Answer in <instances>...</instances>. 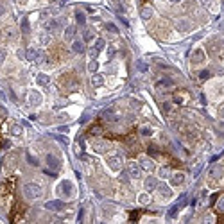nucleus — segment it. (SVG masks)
<instances>
[{
  "mask_svg": "<svg viewBox=\"0 0 224 224\" xmlns=\"http://www.w3.org/2000/svg\"><path fill=\"white\" fill-rule=\"evenodd\" d=\"M63 206H65V204H63V201H59V199H56V201H47V203H45V208L50 210V212H59Z\"/></svg>",
  "mask_w": 224,
  "mask_h": 224,
  "instance_id": "6",
  "label": "nucleus"
},
{
  "mask_svg": "<svg viewBox=\"0 0 224 224\" xmlns=\"http://www.w3.org/2000/svg\"><path fill=\"white\" fill-rule=\"evenodd\" d=\"M178 208H179V206H174V208L169 212V217H174V215H176V212H178Z\"/></svg>",
  "mask_w": 224,
  "mask_h": 224,
  "instance_id": "43",
  "label": "nucleus"
},
{
  "mask_svg": "<svg viewBox=\"0 0 224 224\" xmlns=\"http://www.w3.org/2000/svg\"><path fill=\"white\" fill-rule=\"evenodd\" d=\"M138 163H140V167H142L143 170H152L154 169V163H152V160H149V158H145V156H140L138 158Z\"/></svg>",
  "mask_w": 224,
  "mask_h": 224,
  "instance_id": "9",
  "label": "nucleus"
},
{
  "mask_svg": "<svg viewBox=\"0 0 224 224\" xmlns=\"http://www.w3.org/2000/svg\"><path fill=\"white\" fill-rule=\"evenodd\" d=\"M208 77H210V72H208V70H203V72H201V75H199V79H201V81H206Z\"/></svg>",
  "mask_w": 224,
  "mask_h": 224,
  "instance_id": "33",
  "label": "nucleus"
},
{
  "mask_svg": "<svg viewBox=\"0 0 224 224\" xmlns=\"http://www.w3.org/2000/svg\"><path fill=\"white\" fill-rule=\"evenodd\" d=\"M106 29H108L109 32H113V34H119V29H117L113 23H108V25H106Z\"/></svg>",
  "mask_w": 224,
  "mask_h": 224,
  "instance_id": "30",
  "label": "nucleus"
},
{
  "mask_svg": "<svg viewBox=\"0 0 224 224\" xmlns=\"http://www.w3.org/2000/svg\"><path fill=\"white\" fill-rule=\"evenodd\" d=\"M108 165H109L111 170H120L122 169V160L119 156H111V158H108Z\"/></svg>",
  "mask_w": 224,
  "mask_h": 224,
  "instance_id": "7",
  "label": "nucleus"
},
{
  "mask_svg": "<svg viewBox=\"0 0 224 224\" xmlns=\"http://www.w3.org/2000/svg\"><path fill=\"white\" fill-rule=\"evenodd\" d=\"M140 15H142V18H143V20H149V18L152 16V9H151V7H142Z\"/></svg>",
  "mask_w": 224,
  "mask_h": 224,
  "instance_id": "21",
  "label": "nucleus"
},
{
  "mask_svg": "<svg viewBox=\"0 0 224 224\" xmlns=\"http://www.w3.org/2000/svg\"><path fill=\"white\" fill-rule=\"evenodd\" d=\"M27 160H29V163H31L32 167H38V165H40V162H38V160H34V158L29 154V152H27Z\"/></svg>",
  "mask_w": 224,
  "mask_h": 224,
  "instance_id": "31",
  "label": "nucleus"
},
{
  "mask_svg": "<svg viewBox=\"0 0 224 224\" xmlns=\"http://www.w3.org/2000/svg\"><path fill=\"white\" fill-rule=\"evenodd\" d=\"M185 181V176L181 174V172H176L174 176H172V179H170V183L172 185H181Z\"/></svg>",
  "mask_w": 224,
  "mask_h": 224,
  "instance_id": "17",
  "label": "nucleus"
},
{
  "mask_svg": "<svg viewBox=\"0 0 224 224\" xmlns=\"http://www.w3.org/2000/svg\"><path fill=\"white\" fill-rule=\"evenodd\" d=\"M72 50H74L75 54H82V52H84V43H82V41H75V43L72 45Z\"/></svg>",
  "mask_w": 224,
  "mask_h": 224,
  "instance_id": "20",
  "label": "nucleus"
},
{
  "mask_svg": "<svg viewBox=\"0 0 224 224\" xmlns=\"http://www.w3.org/2000/svg\"><path fill=\"white\" fill-rule=\"evenodd\" d=\"M72 190H74V186L70 181H63L59 186H58V192L61 194V196H72Z\"/></svg>",
  "mask_w": 224,
  "mask_h": 224,
  "instance_id": "4",
  "label": "nucleus"
},
{
  "mask_svg": "<svg viewBox=\"0 0 224 224\" xmlns=\"http://www.w3.org/2000/svg\"><path fill=\"white\" fill-rule=\"evenodd\" d=\"M140 133H142L143 136H149V135H151V129H149V127H142V131H140Z\"/></svg>",
  "mask_w": 224,
  "mask_h": 224,
  "instance_id": "42",
  "label": "nucleus"
},
{
  "mask_svg": "<svg viewBox=\"0 0 224 224\" xmlns=\"http://www.w3.org/2000/svg\"><path fill=\"white\" fill-rule=\"evenodd\" d=\"M170 2H181V0H170Z\"/></svg>",
  "mask_w": 224,
  "mask_h": 224,
  "instance_id": "49",
  "label": "nucleus"
},
{
  "mask_svg": "<svg viewBox=\"0 0 224 224\" xmlns=\"http://www.w3.org/2000/svg\"><path fill=\"white\" fill-rule=\"evenodd\" d=\"M22 31H23V34H29V31H31V27H29V20H27V18H23V20H22Z\"/></svg>",
  "mask_w": 224,
  "mask_h": 224,
  "instance_id": "26",
  "label": "nucleus"
},
{
  "mask_svg": "<svg viewBox=\"0 0 224 224\" xmlns=\"http://www.w3.org/2000/svg\"><path fill=\"white\" fill-rule=\"evenodd\" d=\"M58 27H59L58 20H47L45 22V29H47V31H56Z\"/></svg>",
  "mask_w": 224,
  "mask_h": 224,
  "instance_id": "19",
  "label": "nucleus"
},
{
  "mask_svg": "<svg viewBox=\"0 0 224 224\" xmlns=\"http://www.w3.org/2000/svg\"><path fill=\"white\" fill-rule=\"evenodd\" d=\"M145 188H147V190H149V192H151V190H154V188H158V179H156V178H154V176H149V178H147V179H145Z\"/></svg>",
  "mask_w": 224,
  "mask_h": 224,
  "instance_id": "12",
  "label": "nucleus"
},
{
  "mask_svg": "<svg viewBox=\"0 0 224 224\" xmlns=\"http://www.w3.org/2000/svg\"><path fill=\"white\" fill-rule=\"evenodd\" d=\"M11 135H15V136H20V135H23V129H22V125H13L11 127Z\"/></svg>",
  "mask_w": 224,
  "mask_h": 224,
  "instance_id": "23",
  "label": "nucleus"
},
{
  "mask_svg": "<svg viewBox=\"0 0 224 224\" xmlns=\"http://www.w3.org/2000/svg\"><path fill=\"white\" fill-rule=\"evenodd\" d=\"M97 54H99V50H97L95 47H92V48H90V56H92V59H95V58H97Z\"/></svg>",
  "mask_w": 224,
  "mask_h": 224,
  "instance_id": "36",
  "label": "nucleus"
},
{
  "mask_svg": "<svg viewBox=\"0 0 224 224\" xmlns=\"http://www.w3.org/2000/svg\"><path fill=\"white\" fill-rule=\"evenodd\" d=\"M222 178V167L221 165H213L212 169H210V172H208V181L212 179V181H219Z\"/></svg>",
  "mask_w": 224,
  "mask_h": 224,
  "instance_id": "2",
  "label": "nucleus"
},
{
  "mask_svg": "<svg viewBox=\"0 0 224 224\" xmlns=\"http://www.w3.org/2000/svg\"><path fill=\"white\" fill-rule=\"evenodd\" d=\"M48 13H50V11H48V9H45V11L41 13V16H43V18H47V16H48Z\"/></svg>",
  "mask_w": 224,
  "mask_h": 224,
  "instance_id": "47",
  "label": "nucleus"
},
{
  "mask_svg": "<svg viewBox=\"0 0 224 224\" xmlns=\"http://www.w3.org/2000/svg\"><path fill=\"white\" fill-rule=\"evenodd\" d=\"M47 59H48V58H47V54H45V52H40V54H38V58H36V63H38V65H45Z\"/></svg>",
  "mask_w": 224,
  "mask_h": 224,
  "instance_id": "25",
  "label": "nucleus"
},
{
  "mask_svg": "<svg viewBox=\"0 0 224 224\" xmlns=\"http://www.w3.org/2000/svg\"><path fill=\"white\" fill-rule=\"evenodd\" d=\"M217 208L221 210V212H224V196L219 199V203H217Z\"/></svg>",
  "mask_w": 224,
  "mask_h": 224,
  "instance_id": "40",
  "label": "nucleus"
},
{
  "mask_svg": "<svg viewBox=\"0 0 224 224\" xmlns=\"http://www.w3.org/2000/svg\"><path fill=\"white\" fill-rule=\"evenodd\" d=\"M92 147H93V151H95V152L102 154V152H106V151H108V147H109V145H108V142H102V140H95Z\"/></svg>",
  "mask_w": 224,
  "mask_h": 224,
  "instance_id": "10",
  "label": "nucleus"
},
{
  "mask_svg": "<svg viewBox=\"0 0 224 224\" xmlns=\"http://www.w3.org/2000/svg\"><path fill=\"white\" fill-rule=\"evenodd\" d=\"M74 34H75V27H74V25H68V27L65 29V40L70 41L74 38Z\"/></svg>",
  "mask_w": 224,
  "mask_h": 224,
  "instance_id": "16",
  "label": "nucleus"
},
{
  "mask_svg": "<svg viewBox=\"0 0 224 224\" xmlns=\"http://www.w3.org/2000/svg\"><path fill=\"white\" fill-rule=\"evenodd\" d=\"M176 29H178V31H188V29H190V23L186 20H178L176 22Z\"/></svg>",
  "mask_w": 224,
  "mask_h": 224,
  "instance_id": "18",
  "label": "nucleus"
},
{
  "mask_svg": "<svg viewBox=\"0 0 224 224\" xmlns=\"http://www.w3.org/2000/svg\"><path fill=\"white\" fill-rule=\"evenodd\" d=\"M93 47H95L97 50H101L102 47H104V40H102V38H99V40L95 41V45H93Z\"/></svg>",
  "mask_w": 224,
  "mask_h": 224,
  "instance_id": "32",
  "label": "nucleus"
},
{
  "mask_svg": "<svg viewBox=\"0 0 224 224\" xmlns=\"http://www.w3.org/2000/svg\"><path fill=\"white\" fill-rule=\"evenodd\" d=\"M102 82H104V77L99 75V74H93V77H92V84H93V86H101Z\"/></svg>",
  "mask_w": 224,
  "mask_h": 224,
  "instance_id": "22",
  "label": "nucleus"
},
{
  "mask_svg": "<svg viewBox=\"0 0 224 224\" xmlns=\"http://www.w3.org/2000/svg\"><path fill=\"white\" fill-rule=\"evenodd\" d=\"M120 181H127V174H125V172L120 174Z\"/></svg>",
  "mask_w": 224,
  "mask_h": 224,
  "instance_id": "46",
  "label": "nucleus"
},
{
  "mask_svg": "<svg viewBox=\"0 0 224 224\" xmlns=\"http://www.w3.org/2000/svg\"><path fill=\"white\" fill-rule=\"evenodd\" d=\"M40 41H41V45H47V43L50 41V36H48L47 32H41V34H40Z\"/></svg>",
  "mask_w": 224,
  "mask_h": 224,
  "instance_id": "28",
  "label": "nucleus"
},
{
  "mask_svg": "<svg viewBox=\"0 0 224 224\" xmlns=\"http://www.w3.org/2000/svg\"><path fill=\"white\" fill-rule=\"evenodd\" d=\"M199 2H201V5H204V7H210L213 0H199Z\"/></svg>",
  "mask_w": 224,
  "mask_h": 224,
  "instance_id": "41",
  "label": "nucleus"
},
{
  "mask_svg": "<svg viewBox=\"0 0 224 224\" xmlns=\"http://www.w3.org/2000/svg\"><path fill=\"white\" fill-rule=\"evenodd\" d=\"M0 34H2V32H0Z\"/></svg>",
  "mask_w": 224,
  "mask_h": 224,
  "instance_id": "50",
  "label": "nucleus"
},
{
  "mask_svg": "<svg viewBox=\"0 0 224 224\" xmlns=\"http://www.w3.org/2000/svg\"><path fill=\"white\" fill-rule=\"evenodd\" d=\"M2 15H4V5L0 4V16H2Z\"/></svg>",
  "mask_w": 224,
  "mask_h": 224,
  "instance_id": "48",
  "label": "nucleus"
},
{
  "mask_svg": "<svg viewBox=\"0 0 224 224\" xmlns=\"http://www.w3.org/2000/svg\"><path fill=\"white\" fill-rule=\"evenodd\" d=\"M47 165L56 172V170H59V167H61V163H59V160L54 156V154H47Z\"/></svg>",
  "mask_w": 224,
  "mask_h": 224,
  "instance_id": "5",
  "label": "nucleus"
},
{
  "mask_svg": "<svg viewBox=\"0 0 224 224\" xmlns=\"http://www.w3.org/2000/svg\"><path fill=\"white\" fill-rule=\"evenodd\" d=\"M36 82L41 84V86H47V84L50 82V77H48L47 74H38V75H36Z\"/></svg>",
  "mask_w": 224,
  "mask_h": 224,
  "instance_id": "15",
  "label": "nucleus"
},
{
  "mask_svg": "<svg viewBox=\"0 0 224 224\" xmlns=\"http://www.w3.org/2000/svg\"><path fill=\"white\" fill-rule=\"evenodd\" d=\"M5 56H7V52H5V48H0V65L5 61Z\"/></svg>",
  "mask_w": 224,
  "mask_h": 224,
  "instance_id": "34",
  "label": "nucleus"
},
{
  "mask_svg": "<svg viewBox=\"0 0 224 224\" xmlns=\"http://www.w3.org/2000/svg\"><path fill=\"white\" fill-rule=\"evenodd\" d=\"M82 40H84V41H90V40H93V31H90V29H86V31H84V36H82Z\"/></svg>",
  "mask_w": 224,
  "mask_h": 224,
  "instance_id": "27",
  "label": "nucleus"
},
{
  "mask_svg": "<svg viewBox=\"0 0 224 224\" xmlns=\"http://www.w3.org/2000/svg\"><path fill=\"white\" fill-rule=\"evenodd\" d=\"M140 172H142V167L138 162H129V176L131 178H140Z\"/></svg>",
  "mask_w": 224,
  "mask_h": 224,
  "instance_id": "3",
  "label": "nucleus"
},
{
  "mask_svg": "<svg viewBox=\"0 0 224 224\" xmlns=\"http://www.w3.org/2000/svg\"><path fill=\"white\" fill-rule=\"evenodd\" d=\"M158 190H160V196H162L163 199H169V197L172 196V190H170V186H167V185H158Z\"/></svg>",
  "mask_w": 224,
  "mask_h": 224,
  "instance_id": "13",
  "label": "nucleus"
},
{
  "mask_svg": "<svg viewBox=\"0 0 224 224\" xmlns=\"http://www.w3.org/2000/svg\"><path fill=\"white\" fill-rule=\"evenodd\" d=\"M163 111H165V113H167V111H170V104H169V102H165V104H163Z\"/></svg>",
  "mask_w": 224,
  "mask_h": 224,
  "instance_id": "45",
  "label": "nucleus"
},
{
  "mask_svg": "<svg viewBox=\"0 0 224 224\" xmlns=\"http://www.w3.org/2000/svg\"><path fill=\"white\" fill-rule=\"evenodd\" d=\"M165 176H169V169H167V167H162V169H160V178H165Z\"/></svg>",
  "mask_w": 224,
  "mask_h": 224,
  "instance_id": "37",
  "label": "nucleus"
},
{
  "mask_svg": "<svg viewBox=\"0 0 224 224\" xmlns=\"http://www.w3.org/2000/svg\"><path fill=\"white\" fill-rule=\"evenodd\" d=\"M90 133H92V135H95V133H97V135H101V133H102V129H101V127H99V125H93Z\"/></svg>",
  "mask_w": 224,
  "mask_h": 224,
  "instance_id": "39",
  "label": "nucleus"
},
{
  "mask_svg": "<svg viewBox=\"0 0 224 224\" xmlns=\"http://www.w3.org/2000/svg\"><path fill=\"white\" fill-rule=\"evenodd\" d=\"M97 68H99V63L95 61V59H92V61L88 63V70H90L92 74H95V72H97Z\"/></svg>",
  "mask_w": 224,
  "mask_h": 224,
  "instance_id": "24",
  "label": "nucleus"
},
{
  "mask_svg": "<svg viewBox=\"0 0 224 224\" xmlns=\"http://www.w3.org/2000/svg\"><path fill=\"white\" fill-rule=\"evenodd\" d=\"M75 18H77V23H81V25H84V13H81V11H77L75 13Z\"/></svg>",
  "mask_w": 224,
  "mask_h": 224,
  "instance_id": "29",
  "label": "nucleus"
},
{
  "mask_svg": "<svg viewBox=\"0 0 224 224\" xmlns=\"http://www.w3.org/2000/svg\"><path fill=\"white\" fill-rule=\"evenodd\" d=\"M138 201H140L142 204L149 203V196H147V194H143V196H140V197H138Z\"/></svg>",
  "mask_w": 224,
  "mask_h": 224,
  "instance_id": "38",
  "label": "nucleus"
},
{
  "mask_svg": "<svg viewBox=\"0 0 224 224\" xmlns=\"http://www.w3.org/2000/svg\"><path fill=\"white\" fill-rule=\"evenodd\" d=\"M138 68H140L142 72H145V70H147V65H145L143 61H140V63H138Z\"/></svg>",
  "mask_w": 224,
  "mask_h": 224,
  "instance_id": "44",
  "label": "nucleus"
},
{
  "mask_svg": "<svg viewBox=\"0 0 224 224\" xmlns=\"http://www.w3.org/2000/svg\"><path fill=\"white\" fill-rule=\"evenodd\" d=\"M158 86H172V81L170 79H163V81L158 82Z\"/></svg>",
  "mask_w": 224,
  "mask_h": 224,
  "instance_id": "35",
  "label": "nucleus"
},
{
  "mask_svg": "<svg viewBox=\"0 0 224 224\" xmlns=\"http://www.w3.org/2000/svg\"><path fill=\"white\" fill-rule=\"evenodd\" d=\"M29 104H31V106H40L41 104V93L40 92L32 90V92L29 93Z\"/></svg>",
  "mask_w": 224,
  "mask_h": 224,
  "instance_id": "8",
  "label": "nucleus"
},
{
  "mask_svg": "<svg viewBox=\"0 0 224 224\" xmlns=\"http://www.w3.org/2000/svg\"><path fill=\"white\" fill-rule=\"evenodd\" d=\"M192 61L194 63H203L204 61V52L201 48H196V52L192 54Z\"/></svg>",
  "mask_w": 224,
  "mask_h": 224,
  "instance_id": "14",
  "label": "nucleus"
},
{
  "mask_svg": "<svg viewBox=\"0 0 224 224\" xmlns=\"http://www.w3.org/2000/svg\"><path fill=\"white\" fill-rule=\"evenodd\" d=\"M38 54H40V50H38V48H34V47H29V48L25 50V58H27L29 61H36Z\"/></svg>",
  "mask_w": 224,
  "mask_h": 224,
  "instance_id": "11",
  "label": "nucleus"
},
{
  "mask_svg": "<svg viewBox=\"0 0 224 224\" xmlns=\"http://www.w3.org/2000/svg\"><path fill=\"white\" fill-rule=\"evenodd\" d=\"M23 196L29 199V201H34L41 196V186L36 183H27L23 186Z\"/></svg>",
  "mask_w": 224,
  "mask_h": 224,
  "instance_id": "1",
  "label": "nucleus"
}]
</instances>
